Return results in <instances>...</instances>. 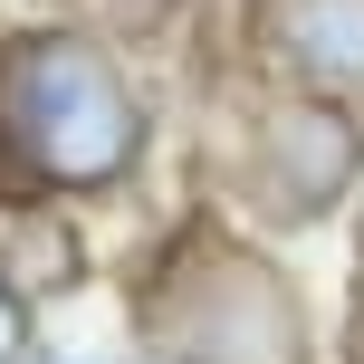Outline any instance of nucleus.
<instances>
[{
	"label": "nucleus",
	"mask_w": 364,
	"mask_h": 364,
	"mask_svg": "<svg viewBox=\"0 0 364 364\" xmlns=\"http://www.w3.org/2000/svg\"><path fill=\"white\" fill-rule=\"evenodd\" d=\"M10 346H19V297L0 288V355H10Z\"/></svg>",
	"instance_id": "obj_5"
},
{
	"label": "nucleus",
	"mask_w": 364,
	"mask_h": 364,
	"mask_svg": "<svg viewBox=\"0 0 364 364\" xmlns=\"http://www.w3.org/2000/svg\"><path fill=\"white\" fill-rule=\"evenodd\" d=\"M346 164H355V125L326 115L316 96L269 115V173H288V201H336Z\"/></svg>",
	"instance_id": "obj_3"
},
{
	"label": "nucleus",
	"mask_w": 364,
	"mask_h": 364,
	"mask_svg": "<svg viewBox=\"0 0 364 364\" xmlns=\"http://www.w3.org/2000/svg\"><path fill=\"white\" fill-rule=\"evenodd\" d=\"M278 38L297 48V68L346 87L364 77V0H278Z\"/></svg>",
	"instance_id": "obj_4"
},
{
	"label": "nucleus",
	"mask_w": 364,
	"mask_h": 364,
	"mask_svg": "<svg viewBox=\"0 0 364 364\" xmlns=\"http://www.w3.org/2000/svg\"><path fill=\"white\" fill-rule=\"evenodd\" d=\"M250 316H288V297H278L269 278H250L240 259H220L201 288H182V326H192V346L211 364H259V346L240 336Z\"/></svg>",
	"instance_id": "obj_2"
},
{
	"label": "nucleus",
	"mask_w": 364,
	"mask_h": 364,
	"mask_svg": "<svg viewBox=\"0 0 364 364\" xmlns=\"http://www.w3.org/2000/svg\"><path fill=\"white\" fill-rule=\"evenodd\" d=\"M0 134L38 182H115L144 144V115L106 48L38 29L0 58Z\"/></svg>",
	"instance_id": "obj_1"
}]
</instances>
